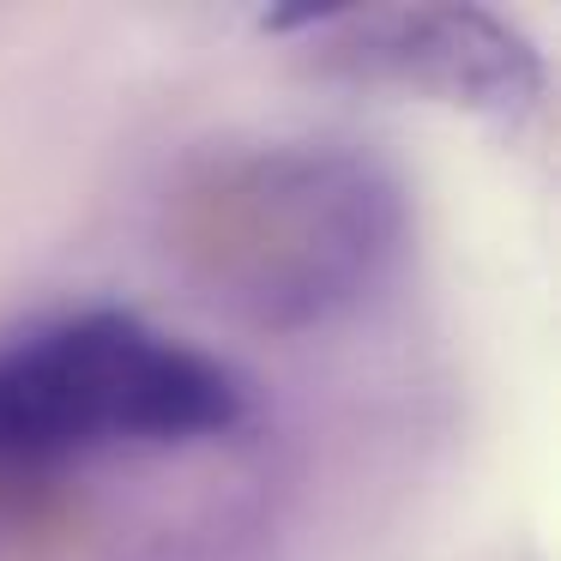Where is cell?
I'll return each mask as SVG.
<instances>
[{
  "label": "cell",
  "mask_w": 561,
  "mask_h": 561,
  "mask_svg": "<svg viewBox=\"0 0 561 561\" xmlns=\"http://www.w3.org/2000/svg\"><path fill=\"white\" fill-rule=\"evenodd\" d=\"M242 380L134 314H73L0 344V531L67 465L236 428Z\"/></svg>",
  "instance_id": "obj_1"
},
{
  "label": "cell",
  "mask_w": 561,
  "mask_h": 561,
  "mask_svg": "<svg viewBox=\"0 0 561 561\" xmlns=\"http://www.w3.org/2000/svg\"><path fill=\"white\" fill-rule=\"evenodd\" d=\"M404 236L399 187L339 146H284L218 175L194 254L224 302L266 327H314L380 278Z\"/></svg>",
  "instance_id": "obj_2"
},
{
  "label": "cell",
  "mask_w": 561,
  "mask_h": 561,
  "mask_svg": "<svg viewBox=\"0 0 561 561\" xmlns=\"http://www.w3.org/2000/svg\"><path fill=\"white\" fill-rule=\"evenodd\" d=\"M327 73L392 85L477 115H525L543 98V61L483 7H320Z\"/></svg>",
  "instance_id": "obj_3"
}]
</instances>
